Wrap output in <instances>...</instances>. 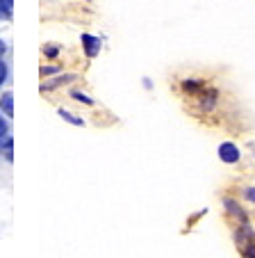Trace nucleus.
I'll return each mask as SVG.
<instances>
[{
	"instance_id": "obj_6",
	"label": "nucleus",
	"mask_w": 255,
	"mask_h": 258,
	"mask_svg": "<svg viewBox=\"0 0 255 258\" xmlns=\"http://www.w3.org/2000/svg\"><path fill=\"white\" fill-rule=\"evenodd\" d=\"M80 41H82V50H84V55H87L89 59H94V57L101 55V48H103L101 37H96V34H92V32H84L80 37Z\"/></svg>"
},
{
	"instance_id": "obj_8",
	"label": "nucleus",
	"mask_w": 255,
	"mask_h": 258,
	"mask_svg": "<svg viewBox=\"0 0 255 258\" xmlns=\"http://www.w3.org/2000/svg\"><path fill=\"white\" fill-rule=\"evenodd\" d=\"M0 112L5 117H14V94L12 92H5L0 96Z\"/></svg>"
},
{
	"instance_id": "obj_18",
	"label": "nucleus",
	"mask_w": 255,
	"mask_h": 258,
	"mask_svg": "<svg viewBox=\"0 0 255 258\" xmlns=\"http://www.w3.org/2000/svg\"><path fill=\"white\" fill-rule=\"evenodd\" d=\"M7 133H10V123L0 117V135H7Z\"/></svg>"
},
{
	"instance_id": "obj_13",
	"label": "nucleus",
	"mask_w": 255,
	"mask_h": 258,
	"mask_svg": "<svg viewBox=\"0 0 255 258\" xmlns=\"http://www.w3.org/2000/svg\"><path fill=\"white\" fill-rule=\"evenodd\" d=\"M68 96H71L73 101H77V103H84V105H94V98L87 96V94L77 92V89H71V92H68Z\"/></svg>"
},
{
	"instance_id": "obj_4",
	"label": "nucleus",
	"mask_w": 255,
	"mask_h": 258,
	"mask_svg": "<svg viewBox=\"0 0 255 258\" xmlns=\"http://www.w3.org/2000/svg\"><path fill=\"white\" fill-rule=\"evenodd\" d=\"M232 244L237 247V251H239L241 247H246V244L255 242V224L253 222H241V224H232Z\"/></svg>"
},
{
	"instance_id": "obj_2",
	"label": "nucleus",
	"mask_w": 255,
	"mask_h": 258,
	"mask_svg": "<svg viewBox=\"0 0 255 258\" xmlns=\"http://www.w3.org/2000/svg\"><path fill=\"white\" fill-rule=\"evenodd\" d=\"M194 101V110L198 114H214L219 110V101H221V89L214 87V85H207Z\"/></svg>"
},
{
	"instance_id": "obj_17",
	"label": "nucleus",
	"mask_w": 255,
	"mask_h": 258,
	"mask_svg": "<svg viewBox=\"0 0 255 258\" xmlns=\"http://www.w3.org/2000/svg\"><path fill=\"white\" fill-rule=\"evenodd\" d=\"M141 85H144V89H148V92H153L155 89V83L150 78H141Z\"/></svg>"
},
{
	"instance_id": "obj_12",
	"label": "nucleus",
	"mask_w": 255,
	"mask_h": 258,
	"mask_svg": "<svg viewBox=\"0 0 255 258\" xmlns=\"http://www.w3.org/2000/svg\"><path fill=\"white\" fill-rule=\"evenodd\" d=\"M41 55H44L46 59H57L59 57V46L57 44H46L44 48H41Z\"/></svg>"
},
{
	"instance_id": "obj_21",
	"label": "nucleus",
	"mask_w": 255,
	"mask_h": 258,
	"mask_svg": "<svg viewBox=\"0 0 255 258\" xmlns=\"http://www.w3.org/2000/svg\"><path fill=\"white\" fill-rule=\"evenodd\" d=\"M250 151H253V158H255V144H250Z\"/></svg>"
},
{
	"instance_id": "obj_7",
	"label": "nucleus",
	"mask_w": 255,
	"mask_h": 258,
	"mask_svg": "<svg viewBox=\"0 0 255 258\" xmlns=\"http://www.w3.org/2000/svg\"><path fill=\"white\" fill-rule=\"evenodd\" d=\"M73 80H75V73H57V76H53L50 80L44 78V83H41V92L48 94V92H53V89H59V87H64V85L73 83Z\"/></svg>"
},
{
	"instance_id": "obj_5",
	"label": "nucleus",
	"mask_w": 255,
	"mask_h": 258,
	"mask_svg": "<svg viewBox=\"0 0 255 258\" xmlns=\"http://www.w3.org/2000/svg\"><path fill=\"white\" fill-rule=\"evenodd\" d=\"M205 87H207V80L201 78V76H185L178 83V92L185 98H196Z\"/></svg>"
},
{
	"instance_id": "obj_9",
	"label": "nucleus",
	"mask_w": 255,
	"mask_h": 258,
	"mask_svg": "<svg viewBox=\"0 0 255 258\" xmlns=\"http://www.w3.org/2000/svg\"><path fill=\"white\" fill-rule=\"evenodd\" d=\"M239 199L244 201L246 206H253L255 208V183H250V185H244V187H239Z\"/></svg>"
},
{
	"instance_id": "obj_10",
	"label": "nucleus",
	"mask_w": 255,
	"mask_h": 258,
	"mask_svg": "<svg viewBox=\"0 0 255 258\" xmlns=\"http://www.w3.org/2000/svg\"><path fill=\"white\" fill-rule=\"evenodd\" d=\"M57 73H62V69H59L57 64H41V67H39V76H41V78H53Z\"/></svg>"
},
{
	"instance_id": "obj_14",
	"label": "nucleus",
	"mask_w": 255,
	"mask_h": 258,
	"mask_svg": "<svg viewBox=\"0 0 255 258\" xmlns=\"http://www.w3.org/2000/svg\"><path fill=\"white\" fill-rule=\"evenodd\" d=\"M239 253H241L244 258H255V242H250V244H246V247H241Z\"/></svg>"
},
{
	"instance_id": "obj_3",
	"label": "nucleus",
	"mask_w": 255,
	"mask_h": 258,
	"mask_svg": "<svg viewBox=\"0 0 255 258\" xmlns=\"http://www.w3.org/2000/svg\"><path fill=\"white\" fill-rule=\"evenodd\" d=\"M217 158L228 167H235L241 162V146L232 140H223L217 146Z\"/></svg>"
},
{
	"instance_id": "obj_19",
	"label": "nucleus",
	"mask_w": 255,
	"mask_h": 258,
	"mask_svg": "<svg viewBox=\"0 0 255 258\" xmlns=\"http://www.w3.org/2000/svg\"><path fill=\"white\" fill-rule=\"evenodd\" d=\"M5 48H7V46H5V41H3V39H0V55H3V53H5Z\"/></svg>"
},
{
	"instance_id": "obj_20",
	"label": "nucleus",
	"mask_w": 255,
	"mask_h": 258,
	"mask_svg": "<svg viewBox=\"0 0 255 258\" xmlns=\"http://www.w3.org/2000/svg\"><path fill=\"white\" fill-rule=\"evenodd\" d=\"M0 3H5V5H10V7H12V3H14V0H0Z\"/></svg>"
},
{
	"instance_id": "obj_16",
	"label": "nucleus",
	"mask_w": 255,
	"mask_h": 258,
	"mask_svg": "<svg viewBox=\"0 0 255 258\" xmlns=\"http://www.w3.org/2000/svg\"><path fill=\"white\" fill-rule=\"evenodd\" d=\"M10 16H12V7L0 3V19H10Z\"/></svg>"
},
{
	"instance_id": "obj_1",
	"label": "nucleus",
	"mask_w": 255,
	"mask_h": 258,
	"mask_svg": "<svg viewBox=\"0 0 255 258\" xmlns=\"http://www.w3.org/2000/svg\"><path fill=\"white\" fill-rule=\"evenodd\" d=\"M219 201H221V208H223V215H226V219H230L232 224H241V222H253V217H250L248 208H246V204L239 199V195H232V192H223L221 197H219Z\"/></svg>"
},
{
	"instance_id": "obj_11",
	"label": "nucleus",
	"mask_w": 255,
	"mask_h": 258,
	"mask_svg": "<svg viewBox=\"0 0 255 258\" xmlns=\"http://www.w3.org/2000/svg\"><path fill=\"white\" fill-rule=\"evenodd\" d=\"M57 114L64 119V121L73 123V126H84V121H82L80 117H75V114H71V112H68V110H64V107H59V110H57Z\"/></svg>"
},
{
	"instance_id": "obj_15",
	"label": "nucleus",
	"mask_w": 255,
	"mask_h": 258,
	"mask_svg": "<svg viewBox=\"0 0 255 258\" xmlns=\"http://www.w3.org/2000/svg\"><path fill=\"white\" fill-rule=\"evenodd\" d=\"M7 76H10V69H7V64L0 59V87L5 85V80H7Z\"/></svg>"
}]
</instances>
